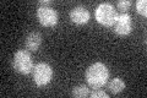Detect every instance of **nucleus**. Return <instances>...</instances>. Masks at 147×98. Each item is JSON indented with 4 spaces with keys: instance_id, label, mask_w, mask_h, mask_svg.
<instances>
[{
    "instance_id": "1",
    "label": "nucleus",
    "mask_w": 147,
    "mask_h": 98,
    "mask_svg": "<svg viewBox=\"0 0 147 98\" xmlns=\"http://www.w3.org/2000/svg\"><path fill=\"white\" fill-rule=\"evenodd\" d=\"M85 78L88 87L91 88H102L108 83L109 70L107 65L103 63H94L87 68L85 72Z\"/></svg>"
},
{
    "instance_id": "2",
    "label": "nucleus",
    "mask_w": 147,
    "mask_h": 98,
    "mask_svg": "<svg viewBox=\"0 0 147 98\" xmlns=\"http://www.w3.org/2000/svg\"><path fill=\"white\" fill-rule=\"evenodd\" d=\"M118 12L113 4L110 3H102L96 9L94 18L97 20L99 25L104 27H113L117 21Z\"/></svg>"
},
{
    "instance_id": "3",
    "label": "nucleus",
    "mask_w": 147,
    "mask_h": 98,
    "mask_svg": "<svg viewBox=\"0 0 147 98\" xmlns=\"http://www.w3.org/2000/svg\"><path fill=\"white\" fill-rule=\"evenodd\" d=\"M33 60H32L31 54L28 50H17L13 54L12 59V69L22 75H28V74L33 72Z\"/></svg>"
},
{
    "instance_id": "4",
    "label": "nucleus",
    "mask_w": 147,
    "mask_h": 98,
    "mask_svg": "<svg viewBox=\"0 0 147 98\" xmlns=\"http://www.w3.org/2000/svg\"><path fill=\"white\" fill-rule=\"evenodd\" d=\"M54 71L48 63H38L33 68V81L38 87L47 86L53 80Z\"/></svg>"
},
{
    "instance_id": "5",
    "label": "nucleus",
    "mask_w": 147,
    "mask_h": 98,
    "mask_svg": "<svg viewBox=\"0 0 147 98\" xmlns=\"http://www.w3.org/2000/svg\"><path fill=\"white\" fill-rule=\"evenodd\" d=\"M37 18L44 27H55L58 23V12L52 6H39L37 9Z\"/></svg>"
},
{
    "instance_id": "6",
    "label": "nucleus",
    "mask_w": 147,
    "mask_h": 98,
    "mask_svg": "<svg viewBox=\"0 0 147 98\" xmlns=\"http://www.w3.org/2000/svg\"><path fill=\"white\" fill-rule=\"evenodd\" d=\"M114 32L118 36L125 37L132 32V18L129 14H120L117 17V21L113 26Z\"/></svg>"
},
{
    "instance_id": "7",
    "label": "nucleus",
    "mask_w": 147,
    "mask_h": 98,
    "mask_svg": "<svg viewBox=\"0 0 147 98\" xmlns=\"http://www.w3.org/2000/svg\"><path fill=\"white\" fill-rule=\"evenodd\" d=\"M70 18L76 25H86L91 18V14L85 6H76L70 11Z\"/></svg>"
},
{
    "instance_id": "8",
    "label": "nucleus",
    "mask_w": 147,
    "mask_h": 98,
    "mask_svg": "<svg viewBox=\"0 0 147 98\" xmlns=\"http://www.w3.org/2000/svg\"><path fill=\"white\" fill-rule=\"evenodd\" d=\"M42 34L39 32H31L25 39V47L30 52H37L42 44Z\"/></svg>"
},
{
    "instance_id": "9",
    "label": "nucleus",
    "mask_w": 147,
    "mask_h": 98,
    "mask_svg": "<svg viewBox=\"0 0 147 98\" xmlns=\"http://www.w3.org/2000/svg\"><path fill=\"white\" fill-rule=\"evenodd\" d=\"M125 88V82H124L120 77H114L112 81L108 83V90L112 95H119L120 92L124 91Z\"/></svg>"
},
{
    "instance_id": "10",
    "label": "nucleus",
    "mask_w": 147,
    "mask_h": 98,
    "mask_svg": "<svg viewBox=\"0 0 147 98\" xmlns=\"http://www.w3.org/2000/svg\"><path fill=\"white\" fill-rule=\"evenodd\" d=\"M71 95L75 98H86L87 96H90V88L86 85H77L72 88Z\"/></svg>"
},
{
    "instance_id": "11",
    "label": "nucleus",
    "mask_w": 147,
    "mask_h": 98,
    "mask_svg": "<svg viewBox=\"0 0 147 98\" xmlns=\"http://www.w3.org/2000/svg\"><path fill=\"white\" fill-rule=\"evenodd\" d=\"M136 10L144 17L147 16V1L146 0H139V1H136Z\"/></svg>"
},
{
    "instance_id": "12",
    "label": "nucleus",
    "mask_w": 147,
    "mask_h": 98,
    "mask_svg": "<svg viewBox=\"0 0 147 98\" xmlns=\"http://www.w3.org/2000/svg\"><path fill=\"white\" fill-rule=\"evenodd\" d=\"M131 5H132V1H129V0H123V1H119L117 4V6L121 11V14H126V11L130 9Z\"/></svg>"
},
{
    "instance_id": "13",
    "label": "nucleus",
    "mask_w": 147,
    "mask_h": 98,
    "mask_svg": "<svg viewBox=\"0 0 147 98\" xmlns=\"http://www.w3.org/2000/svg\"><path fill=\"white\" fill-rule=\"evenodd\" d=\"M90 96L91 98H109V95L105 91L103 90H99V88H97V90H94V91H92L90 93Z\"/></svg>"
},
{
    "instance_id": "14",
    "label": "nucleus",
    "mask_w": 147,
    "mask_h": 98,
    "mask_svg": "<svg viewBox=\"0 0 147 98\" xmlns=\"http://www.w3.org/2000/svg\"><path fill=\"white\" fill-rule=\"evenodd\" d=\"M50 5H52V3L50 1H43V0L42 1H39V6H50Z\"/></svg>"
}]
</instances>
